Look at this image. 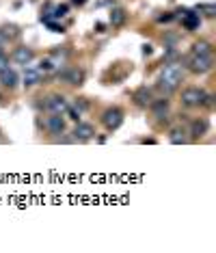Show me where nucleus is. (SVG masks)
<instances>
[{
	"mask_svg": "<svg viewBox=\"0 0 216 253\" xmlns=\"http://www.w3.org/2000/svg\"><path fill=\"white\" fill-rule=\"evenodd\" d=\"M181 83H184V67L180 63H167L160 72V78H158V89L171 95Z\"/></svg>",
	"mask_w": 216,
	"mask_h": 253,
	"instance_id": "f257e3e1",
	"label": "nucleus"
},
{
	"mask_svg": "<svg viewBox=\"0 0 216 253\" xmlns=\"http://www.w3.org/2000/svg\"><path fill=\"white\" fill-rule=\"evenodd\" d=\"M208 100V91L206 89H199V87H186L181 91V104L188 106V108H199V106H206Z\"/></svg>",
	"mask_w": 216,
	"mask_h": 253,
	"instance_id": "f03ea898",
	"label": "nucleus"
},
{
	"mask_svg": "<svg viewBox=\"0 0 216 253\" xmlns=\"http://www.w3.org/2000/svg\"><path fill=\"white\" fill-rule=\"evenodd\" d=\"M214 61H212V54H192L188 63H186V67L192 72V74H208L212 70Z\"/></svg>",
	"mask_w": 216,
	"mask_h": 253,
	"instance_id": "7ed1b4c3",
	"label": "nucleus"
},
{
	"mask_svg": "<svg viewBox=\"0 0 216 253\" xmlns=\"http://www.w3.org/2000/svg\"><path fill=\"white\" fill-rule=\"evenodd\" d=\"M102 124L106 126V130H117L119 126L123 124V111L121 108H117V106H112V108H106L104 115H102Z\"/></svg>",
	"mask_w": 216,
	"mask_h": 253,
	"instance_id": "20e7f679",
	"label": "nucleus"
},
{
	"mask_svg": "<svg viewBox=\"0 0 216 253\" xmlns=\"http://www.w3.org/2000/svg\"><path fill=\"white\" fill-rule=\"evenodd\" d=\"M43 128L50 132V134H63L65 132V117L63 115H54V113H50V117H45L43 119Z\"/></svg>",
	"mask_w": 216,
	"mask_h": 253,
	"instance_id": "39448f33",
	"label": "nucleus"
},
{
	"mask_svg": "<svg viewBox=\"0 0 216 253\" xmlns=\"http://www.w3.org/2000/svg\"><path fill=\"white\" fill-rule=\"evenodd\" d=\"M59 78L63 80V83H67V84H82L84 83V72L80 70V67H65L63 72L59 70Z\"/></svg>",
	"mask_w": 216,
	"mask_h": 253,
	"instance_id": "423d86ee",
	"label": "nucleus"
},
{
	"mask_svg": "<svg viewBox=\"0 0 216 253\" xmlns=\"http://www.w3.org/2000/svg\"><path fill=\"white\" fill-rule=\"evenodd\" d=\"M11 59H13L18 65H31L33 61H35V52H33V48H28V45H20V48L13 50V54H11Z\"/></svg>",
	"mask_w": 216,
	"mask_h": 253,
	"instance_id": "0eeeda50",
	"label": "nucleus"
},
{
	"mask_svg": "<svg viewBox=\"0 0 216 253\" xmlns=\"http://www.w3.org/2000/svg\"><path fill=\"white\" fill-rule=\"evenodd\" d=\"M45 108H48V113L65 115V111L70 108V104H67V100H65L63 95H50L48 102H45Z\"/></svg>",
	"mask_w": 216,
	"mask_h": 253,
	"instance_id": "6e6552de",
	"label": "nucleus"
},
{
	"mask_svg": "<svg viewBox=\"0 0 216 253\" xmlns=\"http://www.w3.org/2000/svg\"><path fill=\"white\" fill-rule=\"evenodd\" d=\"M95 136V130L91 124H84V122H76V128H73V141H91Z\"/></svg>",
	"mask_w": 216,
	"mask_h": 253,
	"instance_id": "1a4fd4ad",
	"label": "nucleus"
},
{
	"mask_svg": "<svg viewBox=\"0 0 216 253\" xmlns=\"http://www.w3.org/2000/svg\"><path fill=\"white\" fill-rule=\"evenodd\" d=\"M67 56H70L67 48H56L54 52L48 56V63H50V67H52V72H54V70H61V67H65Z\"/></svg>",
	"mask_w": 216,
	"mask_h": 253,
	"instance_id": "9d476101",
	"label": "nucleus"
},
{
	"mask_svg": "<svg viewBox=\"0 0 216 253\" xmlns=\"http://www.w3.org/2000/svg\"><path fill=\"white\" fill-rule=\"evenodd\" d=\"M151 111H153V117L158 119V122H167V117H169V100H158V102H151Z\"/></svg>",
	"mask_w": 216,
	"mask_h": 253,
	"instance_id": "9b49d317",
	"label": "nucleus"
},
{
	"mask_svg": "<svg viewBox=\"0 0 216 253\" xmlns=\"http://www.w3.org/2000/svg\"><path fill=\"white\" fill-rule=\"evenodd\" d=\"M134 102H136V106H141V108H147L153 102V97H151V91L147 89V87H141V89H136L134 91Z\"/></svg>",
	"mask_w": 216,
	"mask_h": 253,
	"instance_id": "f8f14e48",
	"label": "nucleus"
},
{
	"mask_svg": "<svg viewBox=\"0 0 216 253\" xmlns=\"http://www.w3.org/2000/svg\"><path fill=\"white\" fill-rule=\"evenodd\" d=\"M208 130H210L208 119H195L190 126V136L192 139H201L203 134H208Z\"/></svg>",
	"mask_w": 216,
	"mask_h": 253,
	"instance_id": "ddd939ff",
	"label": "nucleus"
},
{
	"mask_svg": "<svg viewBox=\"0 0 216 253\" xmlns=\"http://www.w3.org/2000/svg\"><path fill=\"white\" fill-rule=\"evenodd\" d=\"M0 84L7 89H13L15 84H18V74L11 70V67H4V70L0 72Z\"/></svg>",
	"mask_w": 216,
	"mask_h": 253,
	"instance_id": "4468645a",
	"label": "nucleus"
},
{
	"mask_svg": "<svg viewBox=\"0 0 216 253\" xmlns=\"http://www.w3.org/2000/svg\"><path fill=\"white\" fill-rule=\"evenodd\" d=\"M199 24H201V20H199V13L186 11V13L181 15V26H184L186 31H197Z\"/></svg>",
	"mask_w": 216,
	"mask_h": 253,
	"instance_id": "2eb2a0df",
	"label": "nucleus"
},
{
	"mask_svg": "<svg viewBox=\"0 0 216 253\" xmlns=\"http://www.w3.org/2000/svg\"><path fill=\"white\" fill-rule=\"evenodd\" d=\"M39 80H41V72H39L37 67H28V70L24 72V84H26V87L39 84Z\"/></svg>",
	"mask_w": 216,
	"mask_h": 253,
	"instance_id": "dca6fc26",
	"label": "nucleus"
},
{
	"mask_svg": "<svg viewBox=\"0 0 216 253\" xmlns=\"http://www.w3.org/2000/svg\"><path fill=\"white\" fill-rule=\"evenodd\" d=\"M128 18V13H126V9H121V7H115L110 11V24L112 26H121L123 22H126Z\"/></svg>",
	"mask_w": 216,
	"mask_h": 253,
	"instance_id": "f3484780",
	"label": "nucleus"
},
{
	"mask_svg": "<svg viewBox=\"0 0 216 253\" xmlns=\"http://www.w3.org/2000/svg\"><path fill=\"white\" fill-rule=\"evenodd\" d=\"M192 54H212V45L208 42H195L192 43Z\"/></svg>",
	"mask_w": 216,
	"mask_h": 253,
	"instance_id": "a211bd4d",
	"label": "nucleus"
},
{
	"mask_svg": "<svg viewBox=\"0 0 216 253\" xmlns=\"http://www.w3.org/2000/svg\"><path fill=\"white\" fill-rule=\"evenodd\" d=\"M0 33H2V37H4V39H15V37L20 35L18 26H4V28H2V31H0Z\"/></svg>",
	"mask_w": 216,
	"mask_h": 253,
	"instance_id": "6ab92c4d",
	"label": "nucleus"
},
{
	"mask_svg": "<svg viewBox=\"0 0 216 253\" xmlns=\"http://www.w3.org/2000/svg\"><path fill=\"white\" fill-rule=\"evenodd\" d=\"M188 139L184 136V130H173L171 132V143H175V145H180V143H186Z\"/></svg>",
	"mask_w": 216,
	"mask_h": 253,
	"instance_id": "aec40b11",
	"label": "nucleus"
},
{
	"mask_svg": "<svg viewBox=\"0 0 216 253\" xmlns=\"http://www.w3.org/2000/svg\"><path fill=\"white\" fill-rule=\"evenodd\" d=\"M65 113L70 115V119H72V122H80V117H82V113L78 111V108H73V106H70Z\"/></svg>",
	"mask_w": 216,
	"mask_h": 253,
	"instance_id": "412c9836",
	"label": "nucleus"
},
{
	"mask_svg": "<svg viewBox=\"0 0 216 253\" xmlns=\"http://www.w3.org/2000/svg\"><path fill=\"white\" fill-rule=\"evenodd\" d=\"M67 11H70V7H67V4H59V7H54L52 18H63V15H67Z\"/></svg>",
	"mask_w": 216,
	"mask_h": 253,
	"instance_id": "4be33fe9",
	"label": "nucleus"
},
{
	"mask_svg": "<svg viewBox=\"0 0 216 253\" xmlns=\"http://www.w3.org/2000/svg\"><path fill=\"white\" fill-rule=\"evenodd\" d=\"M197 11H206V15H210V18H214L216 7H214V4H199Z\"/></svg>",
	"mask_w": 216,
	"mask_h": 253,
	"instance_id": "5701e85b",
	"label": "nucleus"
},
{
	"mask_svg": "<svg viewBox=\"0 0 216 253\" xmlns=\"http://www.w3.org/2000/svg\"><path fill=\"white\" fill-rule=\"evenodd\" d=\"M45 24H48V28H50V31H52V33H65V28L61 26V24H56L54 20H48V22H45Z\"/></svg>",
	"mask_w": 216,
	"mask_h": 253,
	"instance_id": "b1692460",
	"label": "nucleus"
},
{
	"mask_svg": "<svg viewBox=\"0 0 216 253\" xmlns=\"http://www.w3.org/2000/svg\"><path fill=\"white\" fill-rule=\"evenodd\" d=\"M4 67H9V56L2 52V50H0V72L4 70Z\"/></svg>",
	"mask_w": 216,
	"mask_h": 253,
	"instance_id": "393cba45",
	"label": "nucleus"
},
{
	"mask_svg": "<svg viewBox=\"0 0 216 253\" xmlns=\"http://www.w3.org/2000/svg\"><path fill=\"white\" fill-rule=\"evenodd\" d=\"M87 102H84V100H78L76 102V104H73V108H78V111H80V113H84V111H87Z\"/></svg>",
	"mask_w": 216,
	"mask_h": 253,
	"instance_id": "a878e982",
	"label": "nucleus"
},
{
	"mask_svg": "<svg viewBox=\"0 0 216 253\" xmlns=\"http://www.w3.org/2000/svg\"><path fill=\"white\" fill-rule=\"evenodd\" d=\"M153 52V48H151V43H143V54L145 56H149Z\"/></svg>",
	"mask_w": 216,
	"mask_h": 253,
	"instance_id": "bb28decb",
	"label": "nucleus"
},
{
	"mask_svg": "<svg viewBox=\"0 0 216 253\" xmlns=\"http://www.w3.org/2000/svg\"><path fill=\"white\" fill-rule=\"evenodd\" d=\"M175 15L173 13H167V15H158V22H169V20H173Z\"/></svg>",
	"mask_w": 216,
	"mask_h": 253,
	"instance_id": "cd10ccee",
	"label": "nucleus"
},
{
	"mask_svg": "<svg viewBox=\"0 0 216 253\" xmlns=\"http://www.w3.org/2000/svg\"><path fill=\"white\" fill-rule=\"evenodd\" d=\"M73 4H78V7H82V4H87V0H72Z\"/></svg>",
	"mask_w": 216,
	"mask_h": 253,
	"instance_id": "c85d7f7f",
	"label": "nucleus"
},
{
	"mask_svg": "<svg viewBox=\"0 0 216 253\" xmlns=\"http://www.w3.org/2000/svg\"><path fill=\"white\" fill-rule=\"evenodd\" d=\"M4 42H7V39L2 37V33H0V50H2V45H4Z\"/></svg>",
	"mask_w": 216,
	"mask_h": 253,
	"instance_id": "c756f323",
	"label": "nucleus"
}]
</instances>
